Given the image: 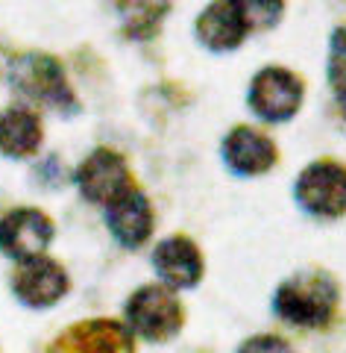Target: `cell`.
Wrapping results in <instances>:
<instances>
[{
  "label": "cell",
  "mask_w": 346,
  "mask_h": 353,
  "mask_svg": "<svg viewBox=\"0 0 346 353\" xmlns=\"http://www.w3.org/2000/svg\"><path fill=\"white\" fill-rule=\"evenodd\" d=\"M12 80L24 94L36 97V101L53 103V106H65L71 101L68 83L62 77V68L47 57H24L18 59Z\"/></svg>",
  "instance_id": "ba28073f"
},
{
  "label": "cell",
  "mask_w": 346,
  "mask_h": 353,
  "mask_svg": "<svg viewBox=\"0 0 346 353\" xmlns=\"http://www.w3.org/2000/svg\"><path fill=\"white\" fill-rule=\"evenodd\" d=\"M250 103L264 121H288L303 103V83L285 68H264L252 83Z\"/></svg>",
  "instance_id": "277c9868"
},
{
  "label": "cell",
  "mask_w": 346,
  "mask_h": 353,
  "mask_svg": "<svg viewBox=\"0 0 346 353\" xmlns=\"http://www.w3.org/2000/svg\"><path fill=\"white\" fill-rule=\"evenodd\" d=\"M223 150H226V162L238 174H264L276 162L273 141L250 127H238L226 139V148Z\"/></svg>",
  "instance_id": "4fadbf2b"
},
{
  "label": "cell",
  "mask_w": 346,
  "mask_h": 353,
  "mask_svg": "<svg viewBox=\"0 0 346 353\" xmlns=\"http://www.w3.org/2000/svg\"><path fill=\"white\" fill-rule=\"evenodd\" d=\"M329 80L334 97L346 115V30H338L332 39V59H329Z\"/></svg>",
  "instance_id": "e0dca14e"
},
{
  "label": "cell",
  "mask_w": 346,
  "mask_h": 353,
  "mask_svg": "<svg viewBox=\"0 0 346 353\" xmlns=\"http://www.w3.org/2000/svg\"><path fill=\"white\" fill-rule=\"evenodd\" d=\"M334 285L323 274H305V277L288 280L276 294V312L299 327H323L334 309Z\"/></svg>",
  "instance_id": "6da1fadb"
},
{
  "label": "cell",
  "mask_w": 346,
  "mask_h": 353,
  "mask_svg": "<svg viewBox=\"0 0 346 353\" xmlns=\"http://www.w3.org/2000/svg\"><path fill=\"white\" fill-rule=\"evenodd\" d=\"M155 268L164 277V283H171L173 289H191V285L203 277V259H199L197 248L188 239H167L155 248Z\"/></svg>",
  "instance_id": "7c38bea8"
},
{
  "label": "cell",
  "mask_w": 346,
  "mask_h": 353,
  "mask_svg": "<svg viewBox=\"0 0 346 353\" xmlns=\"http://www.w3.org/2000/svg\"><path fill=\"white\" fill-rule=\"evenodd\" d=\"M109 227L115 239L124 248H138L141 241H147L150 230H153V212L150 203L141 192L129 189L109 203Z\"/></svg>",
  "instance_id": "30bf717a"
},
{
  "label": "cell",
  "mask_w": 346,
  "mask_h": 353,
  "mask_svg": "<svg viewBox=\"0 0 346 353\" xmlns=\"http://www.w3.org/2000/svg\"><path fill=\"white\" fill-rule=\"evenodd\" d=\"M53 353H136L132 333L118 321H85L56 341Z\"/></svg>",
  "instance_id": "52a82bcc"
},
{
  "label": "cell",
  "mask_w": 346,
  "mask_h": 353,
  "mask_svg": "<svg viewBox=\"0 0 346 353\" xmlns=\"http://www.w3.org/2000/svg\"><path fill=\"white\" fill-rule=\"evenodd\" d=\"M41 145V124L30 109H6L0 112V153L6 157H30Z\"/></svg>",
  "instance_id": "5bb4252c"
},
{
  "label": "cell",
  "mask_w": 346,
  "mask_h": 353,
  "mask_svg": "<svg viewBox=\"0 0 346 353\" xmlns=\"http://www.w3.org/2000/svg\"><path fill=\"white\" fill-rule=\"evenodd\" d=\"M127 318L141 339L162 341L182 327V306L162 285H147L132 294V301L127 303Z\"/></svg>",
  "instance_id": "7a4b0ae2"
},
{
  "label": "cell",
  "mask_w": 346,
  "mask_h": 353,
  "mask_svg": "<svg viewBox=\"0 0 346 353\" xmlns=\"http://www.w3.org/2000/svg\"><path fill=\"white\" fill-rule=\"evenodd\" d=\"M120 9H124L129 32L141 36V32H150L162 21L167 0H120Z\"/></svg>",
  "instance_id": "9a60e30c"
},
{
  "label": "cell",
  "mask_w": 346,
  "mask_h": 353,
  "mask_svg": "<svg viewBox=\"0 0 346 353\" xmlns=\"http://www.w3.org/2000/svg\"><path fill=\"white\" fill-rule=\"evenodd\" d=\"M53 227L47 215L39 209H12L0 221V250L15 259L41 256V250L50 245Z\"/></svg>",
  "instance_id": "5b68a950"
},
{
  "label": "cell",
  "mask_w": 346,
  "mask_h": 353,
  "mask_svg": "<svg viewBox=\"0 0 346 353\" xmlns=\"http://www.w3.org/2000/svg\"><path fill=\"white\" fill-rule=\"evenodd\" d=\"M247 24L235 0H215L197 21V36L211 50H229L247 39Z\"/></svg>",
  "instance_id": "8fae6325"
},
{
  "label": "cell",
  "mask_w": 346,
  "mask_h": 353,
  "mask_svg": "<svg viewBox=\"0 0 346 353\" xmlns=\"http://www.w3.org/2000/svg\"><path fill=\"white\" fill-rule=\"evenodd\" d=\"M238 353H291V347H288L282 339L259 336V339H250Z\"/></svg>",
  "instance_id": "ac0fdd59"
},
{
  "label": "cell",
  "mask_w": 346,
  "mask_h": 353,
  "mask_svg": "<svg viewBox=\"0 0 346 353\" xmlns=\"http://www.w3.org/2000/svg\"><path fill=\"white\" fill-rule=\"evenodd\" d=\"M244 21H247V30H267L273 27L279 15H282V0H235Z\"/></svg>",
  "instance_id": "2e32d148"
},
{
  "label": "cell",
  "mask_w": 346,
  "mask_h": 353,
  "mask_svg": "<svg viewBox=\"0 0 346 353\" xmlns=\"http://www.w3.org/2000/svg\"><path fill=\"white\" fill-rule=\"evenodd\" d=\"M296 194L308 212L334 218L346 212V168L334 162H317L303 171Z\"/></svg>",
  "instance_id": "3957f363"
},
{
  "label": "cell",
  "mask_w": 346,
  "mask_h": 353,
  "mask_svg": "<svg viewBox=\"0 0 346 353\" xmlns=\"http://www.w3.org/2000/svg\"><path fill=\"white\" fill-rule=\"evenodd\" d=\"M76 183H80V192L94 203H111L132 189L124 159L111 150H94L76 171Z\"/></svg>",
  "instance_id": "8992f818"
},
{
  "label": "cell",
  "mask_w": 346,
  "mask_h": 353,
  "mask_svg": "<svg viewBox=\"0 0 346 353\" xmlns=\"http://www.w3.org/2000/svg\"><path fill=\"white\" fill-rule=\"evenodd\" d=\"M68 289V277L56 262L44 256L24 259L15 274V294L27 306H50Z\"/></svg>",
  "instance_id": "9c48e42d"
}]
</instances>
